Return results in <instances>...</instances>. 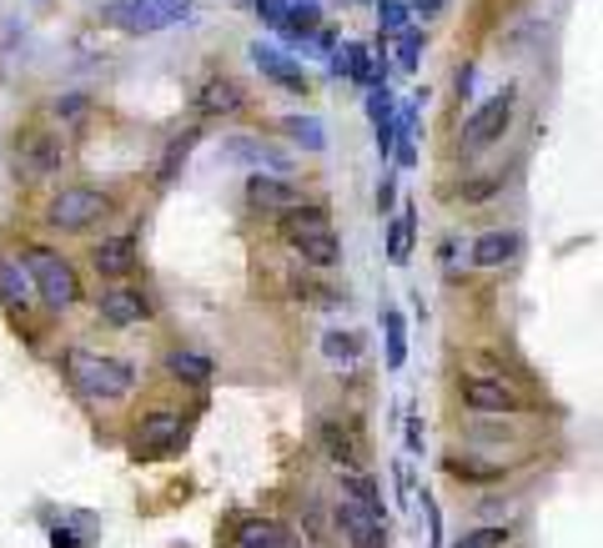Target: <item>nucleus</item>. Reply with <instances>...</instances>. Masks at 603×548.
I'll return each mask as SVG.
<instances>
[{
    "instance_id": "1",
    "label": "nucleus",
    "mask_w": 603,
    "mask_h": 548,
    "mask_svg": "<svg viewBox=\"0 0 603 548\" xmlns=\"http://www.w3.org/2000/svg\"><path fill=\"white\" fill-rule=\"evenodd\" d=\"M60 372L71 382V393L86 403H121L136 393V368L111 353H91V347H66L60 353Z\"/></svg>"
},
{
    "instance_id": "2",
    "label": "nucleus",
    "mask_w": 603,
    "mask_h": 548,
    "mask_svg": "<svg viewBox=\"0 0 603 548\" xmlns=\"http://www.w3.org/2000/svg\"><path fill=\"white\" fill-rule=\"evenodd\" d=\"M277 232H282V242L308 267H337V262H343V242H337L332 212L322 202H308V197H302L292 212L277 216Z\"/></svg>"
},
{
    "instance_id": "3",
    "label": "nucleus",
    "mask_w": 603,
    "mask_h": 548,
    "mask_svg": "<svg viewBox=\"0 0 603 548\" xmlns=\"http://www.w3.org/2000/svg\"><path fill=\"white\" fill-rule=\"evenodd\" d=\"M21 267L31 272V287H36V298L46 302L51 312H66V307H76L81 302V277H76V267L60 257V251H51V247H25L21 251Z\"/></svg>"
},
{
    "instance_id": "4",
    "label": "nucleus",
    "mask_w": 603,
    "mask_h": 548,
    "mask_svg": "<svg viewBox=\"0 0 603 548\" xmlns=\"http://www.w3.org/2000/svg\"><path fill=\"white\" fill-rule=\"evenodd\" d=\"M101 216H111V191L91 187V181H71L46 202V222L56 232H91Z\"/></svg>"
},
{
    "instance_id": "5",
    "label": "nucleus",
    "mask_w": 603,
    "mask_h": 548,
    "mask_svg": "<svg viewBox=\"0 0 603 548\" xmlns=\"http://www.w3.org/2000/svg\"><path fill=\"white\" fill-rule=\"evenodd\" d=\"M513 107H518V86H503V91L488 96L483 107L462 121V136H458L462 156H478V152H488V146L503 142V132L513 126Z\"/></svg>"
},
{
    "instance_id": "6",
    "label": "nucleus",
    "mask_w": 603,
    "mask_h": 548,
    "mask_svg": "<svg viewBox=\"0 0 603 548\" xmlns=\"http://www.w3.org/2000/svg\"><path fill=\"white\" fill-rule=\"evenodd\" d=\"M66 156H71V146H66L60 126H51V121H31V126L15 136V167H21L25 177H56V171L66 167Z\"/></svg>"
},
{
    "instance_id": "7",
    "label": "nucleus",
    "mask_w": 603,
    "mask_h": 548,
    "mask_svg": "<svg viewBox=\"0 0 603 548\" xmlns=\"http://www.w3.org/2000/svg\"><path fill=\"white\" fill-rule=\"evenodd\" d=\"M458 403L468 407L473 417H518L528 413V398H523V388H513L503 372H493V378H462L458 382Z\"/></svg>"
},
{
    "instance_id": "8",
    "label": "nucleus",
    "mask_w": 603,
    "mask_h": 548,
    "mask_svg": "<svg viewBox=\"0 0 603 548\" xmlns=\"http://www.w3.org/2000/svg\"><path fill=\"white\" fill-rule=\"evenodd\" d=\"M187 0H116V5H107V21L126 36H152V31H166V25L187 21Z\"/></svg>"
},
{
    "instance_id": "9",
    "label": "nucleus",
    "mask_w": 603,
    "mask_h": 548,
    "mask_svg": "<svg viewBox=\"0 0 603 548\" xmlns=\"http://www.w3.org/2000/svg\"><path fill=\"white\" fill-rule=\"evenodd\" d=\"M191 438V417L181 413H146L131 428V454L136 458H177Z\"/></svg>"
},
{
    "instance_id": "10",
    "label": "nucleus",
    "mask_w": 603,
    "mask_h": 548,
    "mask_svg": "<svg viewBox=\"0 0 603 548\" xmlns=\"http://www.w3.org/2000/svg\"><path fill=\"white\" fill-rule=\"evenodd\" d=\"M332 524H337V534L353 548H388V518L362 508V503L347 499V493L337 499V508H332Z\"/></svg>"
},
{
    "instance_id": "11",
    "label": "nucleus",
    "mask_w": 603,
    "mask_h": 548,
    "mask_svg": "<svg viewBox=\"0 0 603 548\" xmlns=\"http://www.w3.org/2000/svg\"><path fill=\"white\" fill-rule=\"evenodd\" d=\"M96 312H101V322H107V327H121V333H126V327H142V322L152 317V302H146L136 287L111 282L107 292L96 298Z\"/></svg>"
},
{
    "instance_id": "12",
    "label": "nucleus",
    "mask_w": 603,
    "mask_h": 548,
    "mask_svg": "<svg viewBox=\"0 0 603 548\" xmlns=\"http://www.w3.org/2000/svg\"><path fill=\"white\" fill-rule=\"evenodd\" d=\"M91 267L107 277V282H126V277L142 267V242L131 237V232H116V237L96 242V247H91Z\"/></svg>"
},
{
    "instance_id": "13",
    "label": "nucleus",
    "mask_w": 603,
    "mask_h": 548,
    "mask_svg": "<svg viewBox=\"0 0 603 548\" xmlns=\"http://www.w3.org/2000/svg\"><path fill=\"white\" fill-rule=\"evenodd\" d=\"M297 202H302V191H297L287 177H277V171H252L247 177V206L252 212L282 216V212H292Z\"/></svg>"
},
{
    "instance_id": "14",
    "label": "nucleus",
    "mask_w": 603,
    "mask_h": 548,
    "mask_svg": "<svg viewBox=\"0 0 603 548\" xmlns=\"http://www.w3.org/2000/svg\"><path fill=\"white\" fill-rule=\"evenodd\" d=\"M523 257V232L518 227H493L468 247V262L483 267V272H498V267H509Z\"/></svg>"
},
{
    "instance_id": "15",
    "label": "nucleus",
    "mask_w": 603,
    "mask_h": 548,
    "mask_svg": "<svg viewBox=\"0 0 603 548\" xmlns=\"http://www.w3.org/2000/svg\"><path fill=\"white\" fill-rule=\"evenodd\" d=\"M252 66H257L261 76H267V81L272 86H282V91H308V71H302V60H292L287 56V51H277V46H252Z\"/></svg>"
},
{
    "instance_id": "16",
    "label": "nucleus",
    "mask_w": 603,
    "mask_h": 548,
    "mask_svg": "<svg viewBox=\"0 0 603 548\" xmlns=\"http://www.w3.org/2000/svg\"><path fill=\"white\" fill-rule=\"evenodd\" d=\"M247 107V91H242L232 76H212V81L197 91V111L206 121H216V116H237V111Z\"/></svg>"
},
{
    "instance_id": "17",
    "label": "nucleus",
    "mask_w": 603,
    "mask_h": 548,
    "mask_svg": "<svg viewBox=\"0 0 603 548\" xmlns=\"http://www.w3.org/2000/svg\"><path fill=\"white\" fill-rule=\"evenodd\" d=\"M161 368H166V378L187 382V388H212V378H216V362L206 353H197V347H171L161 358Z\"/></svg>"
},
{
    "instance_id": "18",
    "label": "nucleus",
    "mask_w": 603,
    "mask_h": 548,
    "mask_svg": "<svg viewBox=\"0 0 603 548\" xmlns=\"http://www.w3.org/2000/svg\"><path fill=\"white\" fill-rule=\"evenodd\" d=\"M237 548H302V534H292L282 518H242Z\"/></svg>"
},
{
    "instance_id": "19",
    "label": "nucleus",
    "mask_w": 603,
    "mask_h": 548,
    "mask_svg": "<svg viewBox=\"0 0 603 548\" xmlns=\"http://www.w3.org/2000/svg\"><path fill=\"white\" fill-rule=\"evenodd\" d=\"M317 438H322V454H327L337 468H362V443H357L353 423H337V417H327V423L317 428Z\"/></svg>"
},
{
    "instance_id": "20",
    "label": "nucleus",
    "mask_w": 603,
    "mask_h": 548,
    "mask_svg": "<svg viewBox=\"0 0 603 548\" xmlns=\"http://www.w3.org/2000/svg\"><path fill=\"white\" fill-rule=\"evenodd\" d=\"M31 272L21 267V257H0V307L11 312V317H25L31 307Z\"/></svg>"
},
{
    "instance_id": "21",
    "label": "nucleus",
    "mask_w": 603,
    "mask_h": 548,
    "mask_svg": "<svg viewBox=\"0 0 603 548\" xmlns=\"http://www.w3.org/2000/svg\"><path fill=\"white\" fill-rule=\"evenodd\" d=\"M332 71H337V76H347V81H353V86H362V91H372V86H382L378 81V66H372V51H367V46H357V41H353V46H343V51H332Z\"/></svg>"
},
{
    "instance_id": "22",
    "label": "nucleus",
    "mask_w": 603,
    "mask_h": 548,
    "mask_svg": "<svg viewBox=\"0 0 603 548\" xmlns=\"http://www.w3.org/2000/svg\"><path fill=\"white\" fill-rule=\"evenodd\" d=\"M343 493L347 499H357L362 508H372V513L388 518V499H382V489H378V478L372 473H362V468H343Z\"/></svg>"
},
{
    "instance_id": "23",
    "label": "nucleus",
    "mask_w": 603,
    "mask_h": 548,
    "mask_svg": "<svg viewBox=\"0 0 603 548\" xmlns=\"http://www.w3.org/2000/svg\"><path fill=\"white\" fill-rule=\"evenodd\" d=\"M413 232H417V212H413V206L388 222V262L392 267H402L407 257H413Z\"/></svg>"
},
{
    "instance_id": "24",
    "label": "nucleus",
    "mask_w": 603,
    "mask_h": 548,
    "mask_svg": "<svg viewBox=\"0 0 603 548\" xmlns=\"http://www.w3.org/2000/svg\"><path fill=\"white\" fill-rule=\"evenodd\" d=\"M322 358L337 362V368H353V362L362 358V337L343 333V327H327V333H322Z\"/></svg>"
},
{
    "instance_id": "25",
    "label": "nucleus",
    "mask_w": 603,
    "mask_h": 548,
    "mask_svg": "<svg viewBox=\"0 0 603 548\" xmlns=\"http://www.w3.org/2000/svg\"><path fill=\"white\" fill-rule=\"evenodd\" d=\"M448 473L462 478V483H503V478H509V463H478V458H468V454H453Z\"/></svg>"
},
{
    "instance_id": "26",
    "label": "nucleus",
    "mask_w": 603,
    "mask_h": 548,
    "mask_svg": "<svg viewBox=\"0 0 603 548\" xmlns=\"http://www.w3.org/2000/svg\"><path fill=\"white\" fill-rule=\"evenodd\" d=\"M382 337H388V368H407V317L398 307L382 312Z\"/></svg>"
},
{
    "instance_id": "27",
    "label": "nucleus",
    "mask_w": 603,
    "mask_h": 548,
    "mask_svg": "<svg viewBox=\"0 0 603 548\" xmlns=\"http://www.w3.org/2000/svg\"><path fill=\"white\" fill-rule=\"evenodd\" d=\"M282 132L292 136L302 152H327V132L317 126V116H282Z\"/></svg>"
},
{
    "instance_id": "28",
    "label": "nucleus",
    "mask_w": 603,
    "mask_h": 548,
    "mask_svg": "<svg viewBox=\"0 0 603 548\" xmlns=\"http://www.w3.org/2000/svg\"><path fill=\"white\" fill-rule=\"evenodd\" d=\"M509 538H513L509 524H478V528H468L453 548H509Z\"/></svg>"
},
{
    "instance_id": "29",
    "label": "nucleus",
    "mask_w": 603,
    "mask_h": 548,
    "mask_svg": "<svg viewBox=\"0 0 603 548\" xmlns=\"http://www.w3.org/2000/svg\"><path fill=\"white\" fill-rule=\"evenodd\" d=\"M417 60H423V31H417V25H402L398 31V66L402 71H417Z\"/></svg>"
},
{
    "instance_id": "30",
    "label": "nucleus",
    "mask_w": 603,
    "mask_h": 548,
    "mask_svg": "<svg viewBox=\"0 0 603 548\" xmlns=\"http://www.w3.org/2000/svg\"><path fill=\"white\" fill-rule=\"evenodd\" d=\"M402 25H413V11H407L402 0H382L378 5V31L382 36H398Z\"/></svg>"
},
{
    "instance_id": "31",
    "label": "nucleus",
    "mask_w": 603,
    "mask_h": 548,
    "mask_svg": "<svg viewBox=\"0 0 603 548\" xmlns=\"http://www.w3.org/2000/svg\"><path fill=\"white\" fill-rule=\"evenodd\" d=\"M503 187V177H483V181H462L458 187V202H468V206H483L493 191Z\"/></svg>"
},
{
    "instance_id": "32",
    "label": "nucleus",
    "mask_w": 603,
    "mask_h": 548,
    "mask_svg": "<svg viewBox=\"0 0 603 548\" xmlns=\"http://www.w3.org/2000/svg\"><path fill=\"white\" fill-rule=\"evenodd\" d=\"M252 5H257V15L272 25V31H282V36H287V15H292V0H252Z\"/></svg>"
},
{
    "instance_id": "33",
    "label": "nucleus",
    "mask_w": 603,
    "mask_h": 548,
    "mask_svg": "<svg viewBox=\"0 0 603 548\" xmlns=\"http://www.w3.org/2000/svg\"><path fill=\"white\" fill-rule=\"evenodd\" d=\"M191 142H197V132H191V136H181V142L171 146V152H166V167H161V187H166V181H171V177H177L181 167H187V152H191Z\"/></svg>"
},
{
    "instance_id": "34",
    "label": "nucleus",
    "mask_w": 603,
    "mask_h": 548,
    "mask_svg": "<svg viewBox=\"0 0 603 548\" xmlns=\"http://www.w3.org/2000/svg\"><path fill=\"white\" fill-rule=\"evenodd\" d=\"M86 111H91V101H86V96H60V101H56V116H66L71 126H81Z\"/></svg>"
},
{
    "instance_id": "35",
    "label": "nucleus",
    "mask_w": 603,
    "mask_h": 548,
    "mask_svg": "<svg viewBox=\"0 0 603 548\" xmlns=\"http://www.w3.org/2000/svg\"><path fill=\"white\" fill-rule=\"evenodd\" d=\"M423 508H427V534H433V544H443V513H438V499H433V493H423Z\"/></svg>"
},
{
    "instance_id": "36",
    "label": "nucleus",
    "mask_w": 603,
    "mask_h": 548,
    "mask_svg": "<svg viewBox=\"0 0 603 548\" xmlns=\"http://www.w3.org/2000/svg\"><path fill=\"white\" fill-rule=\"evenodd\" d=\"M392 206H398V181L382 177L378 181V212H392Z\"/></svg>"
},
{
    "instance_id": "37",
    "label": "nucleus",
    "mask_w": 603,
    "mask_h": 548,
    "mask_svg": "<svg viewBox=\"0 0 603 548\" xmlns=\"http://www.w3.org/2000/svg\"><path fill=\"white\" fill-rule=\"evenodd\" d=\"M443 5H448V0H407V11L423 15V21H433V15H438Z\"/></svg>"
},
{
    "instance_id": "38",
    "label": "nucleus",
    "mask_w": 603,
    "mask_h": 548,
    "mask_svg": "<svg viewBox=\"0 0 603 548\" xmlns=\"http://www.w3.org/2000/svg\"><path fill=\"white\" fill-rule=\"evenodd\" d=\"M392 478H398V493H402V499H413V468L398 463V468H392Z\"/></svg>"
},
{
    "instance_id": "39",
    "label": "nucleus",
    "mask_w": 603,
    "mask_h": 548,
    "mask_svg": "<svg viewBox=\"0 0 603 548\" xmlns=\"http://www.w3.org/2000/svg\"><path fill=\"white\" fill-rule=\"evenodd\" d=\"M407 454H423V423L407 417Z\"/></svg>"
},
{
    "instance_id": "40",
    "label": "nucleus",
    "mask_w": 603,
    "mask_h": 548,
    "mask_svg": "<svg viewBox=\"0 0 603 548\" xmlns=\"http://www.w3.org/2000/svg\"><path fill=\"white\" fill-rule=\"evenodd\" d=\"M453 86H458V96L473 91V66H458V81H453Z\"/></svg>"
}]
</instances>
